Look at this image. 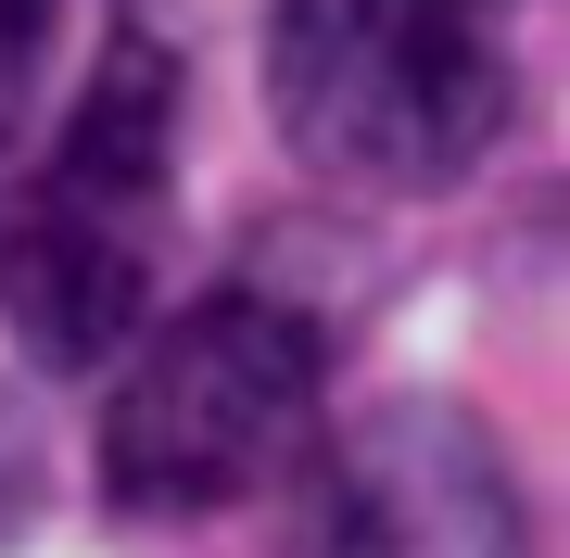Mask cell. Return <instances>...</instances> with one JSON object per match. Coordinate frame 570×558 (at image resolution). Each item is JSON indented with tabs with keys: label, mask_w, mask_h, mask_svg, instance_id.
<instances>
[{
	"label": "cell",
	"mask_w": 570,
	"mask_h": 558,
	"mask_svg": "<svg viewBox=\"0 0 570 558\" xmlns=\"http://www.w3.org/2000/svg\"><path fill=\"white\" fill-rule=\"evenodd\" d=\"M165 228H178V51L115 39L0 216V317L26 369L89 381L153 331Z\"/></svg>",
	"instance_id": "1"
},
{
	"label": "cell",
	"mask_w": 570,
	"mask_h": 558,
	"mask_svg": "<svg viewBox=\"0 0 570 558\" xmlns=\"http://www.w3.org/2000/svg\"><path fill=\"white\" fill-rule=\"evenodd\" d=\"M266 102L343 190H456L520 115L508 0H266Z\"/></svg>",
	"instance_id": "2"
},
{
	"label": "cell",
	"mask_w": 570,
	"mask_h": 558,
	"mask_svg": "<svg viewBox=\"0 0 570 558\" xmlns=\"http://www.w3.org/2000/svg\"><path fill=\"white\" fill-rule=\"evenodd\" d=\"M330 343L279 292H204L190 317L140 331L102 407V496L127 520H216L317 432Z\"/></svg>",
	"instance_id": "3"
},
{
	"label": "cell",
	"mask_w": 570,
	"mask_h": 558,
	"mask_svg": "<svg viewBox=\"0 0 570 558\" xmlns=\"http://www.w3.org/2000/svg\"><path fill=\"white\" fill-rule=\"evenodd\" d=\"M317 558H546L508 444L444 393H393L330 432Z\"/></svg>",
	"instance_id": "4"
},
{
	"label": "cell",
	"mask_w": 570,
	"mask_h": 558,
	"mask_svg": "<svg viewBox=\"0 0 570 558\" xmlns=\"http://www.w3.org/2000/svg\"><path fill=\"white\" fill-rule=\"evenodd\" d=\"M51 39H63V0H0V166H13L26 115H39V77H51Z\"/></svg>",
	"instance_id": "5"
}]
</instances>
